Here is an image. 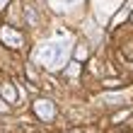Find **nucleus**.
<instances>
[{"label": "nucleus", "instance_id": "obj_1", "mask_svg": "<svg viewBox=\"0 0 133 133\" xmlns=\"http://www.w3.org/2000/svg\"><path fill=\"white\" fill-rule=\"evenodd\" d=\"M65 53V46L63 44H51V46H44L41 49V61L46 65H58L61 58Z\"/></svg>", "mask_w": 133, "mask_h": 133}, {"label": "nucleus", "instance_id": "obj_2", "mask_svg": "<svg viewBox=\"0 0 133 133\" xmlns=\"http://www.w3.org/2000/svg\"><path fill=\"white\" fill-rule=\"evenodd\" d=\"M0 39H3V44L10 46V49H22V44H24L22 32H17L15 27H3L0 29Z\"/></svg>", "mask_w": 133, "mask_h": 133}, {"label": "nucleus", "instance_id": "obj_3", "mask_svg": "<svg viewBox=\"0 0 133 133\" xmlns=\"http://www.w3.org/2000/svg\"><path fill=\"white\" fill-rule=\"evenodd\" d=\"M34 109H36V114H39V119H53V104L51 102H44V99H39L36 104H34Z\"/></svg>", "mask_w": 133, "mask_h": 133}, {"label": "nucleus", "instance_id": "obj_4", "mask_svg": "<svg viewBox=\"0 0 133 133\" xmlns=\"http://www.w3.org/2000/svg\"><path fill=\"white\" fill-rule=\"evenodd\" d=\"M24 17L29 19V24H32V27H36V24H39V15L34 12V7H29V5L24 7Z\"/></svg>", "mask_w": 133, "mask_h": 133}, {"label": "nucleus", "instance_id": "obj_5", "mask_svg": "<svg viewBox=\"0 0 133 133\" xmlns=\"http://www.w3.org/2000/svg\"><path fill=\"white\" fill-rule=\"evenodd\" d=\"M3 97L5 99H10V102H15V99H17V95H15V90H12V85H3Z\"/></svg>", "mask_w": 133, "mask_h": 133}]
</instances>
